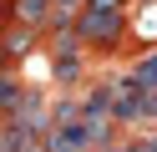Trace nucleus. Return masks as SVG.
<instances>
[{"mask_svg":"<svg viewBox=\"0 0 157 152\" xmlns=\"http://www.w3.org/2000/svg\"><path fill=\"white\" fill-rule=\"evenodd\" d=\"M21 101H25V86H21V81H10V76H5V81H0V117L10 122L15 111H21Z\"/></svg>","mask_w":157,"mask_h":152,"instance_id":"2","label":"nucleus"},{"mask_svg":"<svg viewBox=\"0 0 157 152\" xmlns=\"http://www.w3.org/2000/svg\"><path fill=\"white\" fill-rule=\"evenodd\" d=\"M76 36H81V46H112V41L122 36V10L86 5L81 15H76Z\"/></svg>","mask_w":157,"mask_h":152,"instance_id":"1","label":"nucleus"},{"mask_svg":"<svg viewBox=\"0 0 157 152\" xmlns=\"http://www.w3.org/2000/svg\"><path fill=\"white\" fill-rule=\"evenodd\" d=\"M31 46H36V30L31 25H15L10 36H5V56H25Z\"/></svg>","mask_w":157,"mask_h":152,"instance_id":"3","label":"nucleus"},{"mask_svg":"<svg viewBox=\"0 0 157 152\" xmlns=\"http://www.w3.org/2000/svg\"><path fill=\"white\" fill-rule=\"evenodd\" d=\"M86 5H96V10H122V0H86Z\"/></svg>","mask_w":157,"mask_h":152,"instance_id":"4","label":"nucleus"}]
</instances>
